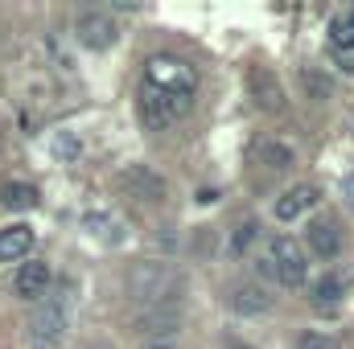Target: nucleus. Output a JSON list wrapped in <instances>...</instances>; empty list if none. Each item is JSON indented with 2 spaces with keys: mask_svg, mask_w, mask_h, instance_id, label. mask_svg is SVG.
Masks as SVG:
<instances>
[{
  "mask_svg": "<svg viewBox=\"0 0 354 349\" xmlns=\"http://www.w3.org/2000/svg\"><path fill=\"white\" fill-rule=\"evenodd\" d=\"M66 321H71V304H66V296H50V292H46V296L37 300L33 317H29V337H33L37 346H54V341H62Z\"/></svg>",
  "mask_w": 354,
  "mask_h": 349,
  "instance_id": "nucleus-4",
  "label": "nucleus"
},
{
  "mask_svg": "<svg viewBox=\"0 0 354 349\" xmlns=\"http://www.w3.org/2000/svg\"><path fill=\"white\" fill-rule=\"evenodd\" d=\"M260 267H264L268 275L280 283V288H301L305 283V275H309V263H305V251L292 243V239H272L264 251V259H260Z\"/></svg>",
  "mask_w": 354,
  "mask_h": 349,
  "instance_id": "nucleus-3",
  "label": "nucleus"
},
{
  "mask_svg": "<svg viewBox=\"0 0 354 349\" xmlns=\"http://www.w3.org/2000/svg\"><path fill=\"white\" fill-rule=\"evenodd\" d=\"M231 308H235V312H243V317H256V312H264V308H268V296L260 292V288L243 283V288H235V296H231Z\"/></svg>",
  "mask_w": 354,
  "mask_h": 349,
  "instance_id": "nucleus-14",
  "label": "nucleus"
},
{
  "mask_svg": "<svg viewBox=\"0 0 354 349\" xmlns=\"http://www.w3.org/2000/svg\"><path fill=\"white\" fill-rule=\"evenodd\" d=\"M0 201H4L8 210H33V206H37V189L25 185V181H8V185L0 189Z\"/></svg>",
  "mask_w": 354,
  "mask_h": 349,
  "instance_id": "nucleus-13",
  "label": "nucleus"
},
{
  "mask_svg": "<svg viewBox=\"0 0 354 349\" xmlns=\"http://www.w3.org/2000/svg\"><path fill=\"white\" fill-rule=\"evenodd\" d=\"M330 46H334V54H351L354 50V8L342 12V17H334V25H330Z\"/></svg>",
  "mask_w": 354,
  "mask_h": 349,
  "instance_id": "nucleus-15",
  "label": "nucleus"
},
{
  "mask_svg": "<svg viewBox=\"0 0 354 349\" xmlns=\"http://www.w3.org/2000/svg\"><path fill=\"white\" fill-rule=\"evenodd\" d=\"M75 33L87 50H111L115 46V21L107 12H83L75 21Z\"/></svg>",
  "mask_w": 354,
  "mask_h": 349,
  "instance_id": "nucleus-5",
  "label": "nucleus"
},
{
  "mask_svg": "<svg viewBox=\"0 0 354 349\" xmlns=\"http://www.w3.org/2000/svg\"><path fill=\"white\" fill-rule=\"evenodd\" d=\"M252 235H256V226H252V222H243V226H239V235H235V243H231V247H235V251H243V247H248V243H252Z\"/></svg>",
  "mask_w": 354,
  "mask_h": 349,
  "instance_id": "nucleus-20",
  "label": "nucleus"
},
{
  "mask_svg": "<svg viewBox=\"0 0 354 349\" xmlns=\"http://www.w3.org/2000/svg\"><path fill=\"white\" fill-rule=\"evenodd\" d=\"M50 263L33 259V263H21L17 267V275H12V292L21 296V300H41L46 292H50Z\"/></svg>",
  "mask_w": 354,
  "mask_h": 349,
  "instance_id": "nucleus-6",
  "label": "nucleus"
},
{
  "mask_svg": "<svg viewBox=\"0 0 354 349\" xmlns=\"http://www.w3.org/2000/svg\"><path fill=\"white\" fill-rule=\"evenodd\" d=\"M297 349H342V341L334 333H301Z\"/></svg>",
  "mask_w": 354,
  "mask_h": 349,
  "instance_id": "nucleus-17",
  "label": "nucleus"
},
{
  "mask_svg": "<svg viewBox=\"0 0 354 349\" xmlns=\"http://www.w3.org/2000/svg\"><path fill=\"white\" fill-rule=\"evenodd\" d=\"M309 247H313L317 259H338V255H342V235H338V226H334V222H313V226H309Z\"/></svg>",
  "mask_w": 354,
  "mask_h": 349,
  "instance_id": "nucleus-10",
  "label": "nucleus"
},
{
  "mask_svg": "<svg viewBox=\"0 0 354 349\" xmlns=\"http://www.w3.org/2000/svg\"><path fill=\"white\" fill-rule=\"evenodd\" d=\"M317 206V185H292L288 193H280V201H276V218L280 222H297L305 210H313Z\"/></svg>",
  "mask_w": 354,
  "mask_h": 349,
  "instance_id": "nucleus-7",
  "label": "nucleus"
},
{
  "mask_svg": "<svg viewBox=\"0 0 354 349\" xmlns=\"http://www.w3.org/2000/svg\"><path fill=\"white\" fill-rule=\"evenodd\" d=\"M120 181H124L128 189H136L145 201H161V197H165V181H161V177H153L149 169H140V165H136V169H128Z\"/></svg>",
  "mask_w": 354,
  "mask_h": 349,
  "instance_id": "nucleus-12",
  "label": "nucleus"
},
{
  "mask_svg": "<svg viewBox=\"0 0 354 349\" xmlns=\"http://www.w3.org/2000/svg\"><path fill=\"white\" fill-rule=\"evenodd\" d=\"M227 349H252V346H227Z\"/></svg>",
  "mask_w": 354,
  "mask_h": 349,
  "instance_id": "nucleus-22",
  "label": "nucleus"
},
{
  "mask_svg": "<svg viewBox=\"0 0 354 349\" xmlns=\"http://www.w3.org/2000/svg\"><path fill=\"white\" fill-rule=\"evenodd\" d=\"M136 107H140V119H145L149 128H169V123H177V119L189 115L194 90H174V87H157V83H140Z\"/></svg>",
  "mask_w": 354,
  "mask_h": 349,
  "instance_id": "nucleus-2",
  "label": "nucleus"
},
{
  "mask_svg": "<svg viewBox=\"0 0 354 349\" xmlns=\"http://www.w3.org/2000/svg\"><path fill=\"white\" fill-rule=\"evenodd\" d=\"M248 83H252V94H256V103H260L264 111H284V90H280V83H276L272 70L256 66V70L248 74Z\"/></svg>",
  "mask_w": 354,
  "mask_h": 349,
  "instance_id": "nucleus-9",
  "label": "nucleus"
},
{
  "mask_svg": "<svg viewBox=\"0 0 354 349\" xmlns=\"http://www.w3.org/2000/svg\"><path fill=\"white\" fill-rule=\"evenodd\" d=\"M128 292L149 308H177V296L185 292V275L169 263H136L128 271Z\"/></svg>",
  "mask_w": 354,
  "mask_h": 349,
  "instance_id": "nucleus-1",
  "label": "nucleus"
},
{
  "mask_svg": "<svg viewBox=\"0 0 354 349\" xmlns=\"http://www.w3.org/2000/svg\"><path fill=\"white\" fill-rule=\"evenodd\" d=\"M29 247H33V230L29 226H8V230H0V263H17L29 255Z\"/></svg>",
  "mask_w": 354,
  "mask_h": 349,
  "instance_id": "nucleus-11",
  "label": "nucleus"
},
{
  "mask_svg": "<svg viewBox=\"0 0 354 349\" xmlns=\"http://www.w3.org/2000/svg\"><path fill=\"white\" fill-rule=\"evenodd\" d=\"M260 157L268 161V169H284V165H292V152H288V148H280V144H264V148H260Z\"/></svg>",
  "mask_w": 354,
  "mask_h": 349,
  "instance_id": "nucleus-19",
  "label": "nucleus"
},
{
  "mask_svg": "<svg viewBox=\"0 0 354 349\" xmlns=\"http://www.w3.org/2000/svg\"><path fill=\"white\" fill-rule=\"evenodd\" d=\"M338 62H342V70H354V50L351 54H338Z\"/></svg>",
  "mask_w": 354,
  "mask_h": 349,
  "instance_id": "nucleus-21",
  "label": "nucleus"
},
{
  "mask_svg": "<svg viewBox=\"0 0 354 349\" xmlns=\"http://www.w3.org/2000/svg\"><path fill=\"white\" fill-rule=\"evenodd\" d=\"M338 300H342V279L338 275H326V279L313 283V308H338Z\"/></svg>",
  "mask_w": 354,
  "mask_h": 349,
  "instance_id": "nucleus-16",
  "label": "nucleus"
},
{
  "mask_svg": "<svg viewBox=\"0 0 354 349\" xmlns=\"http://www.w3.org/2000/svg\"><path fill=\"white\" fill-rule=\"evenodd\" d=\"M79 152H83V144H79V140H75L71 132H62V136H54V157H58V161H75Z\"/></svg>",
  "mask_w": 354,
  "mask_h": 349,
  "instance_id": "nucleus-18",
  "label": "nucleus"
},
{
  "mask_svg": "<svg viewBox=\"0 0 354 349\" xmlns=\"http://www.w3.org/2000/svg\"><path fill=\"white\" fill-rule=\"evenodd\" d=\"M153 349H169V346H153Z\"/></svg>",
  "mask_w": 354,
  "mask_h": 349,
  "instance_id": "nucleus-23",
  "label": "nucleus"
},
{
  "mask_svg": "<svg viewBox=\"0 0 354 349\" xmlns=\"http://www.w3.org/2000/svg\"><path fill=\"white\" fill-rule=\"evenodd\" d=\"M177 329H181V312L177 308H145L136 317V333H145V337H169Z\"/></svg>",
  "mask_w": 354,
  "mask_h": 349,
  "instance_id": "nucleus-8",
  "label": "nucleus"
}]
</instances>
